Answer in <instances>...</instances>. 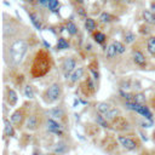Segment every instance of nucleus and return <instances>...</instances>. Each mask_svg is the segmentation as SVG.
Here are the masks:
<instances>
[{"label": "nucleus", "instance_id": "nucleus-1", "mask_svg": "<svg viewBox=\"0 0 155 155\" xmlns=\"http://www.w3.org/2000/svg\"><path fill=\"white\" fill-rule=\"evenodd\" d=\"M29 48V45L25 40L23 39H17L15 40L8 48V58H10V63L12 65H18L23 57L25 56L27 51Z\"/></svg>", "mask_w": 155, "mask_h": 155}, {"label": "nucleus", "instance_id": "nucleus-2", "mask_svg": "<svg viewBox=\"0 0 155 155\" xmlns=\"http://www.w3.org/2000/svg\"><path fill=\"white\" fill-rule=\"evenodd\" d=\"M50 54L41 51L38 53L36 58L34 59V63L31 65L30 74L33 78H41L50 70Z\"/></svg>", "mask_w": 155, "mask_h": 155}, {"label": "nucleus", "instance_id": "nucleus-3", "mask_svg": "<svg viewBox=\"0 0 155 155\" xmlns=\"http://www.w3.org/2000/svg\"><path fill=\"white\" fill-rule=\"evenodd\" d=\"M116 140L120 144L121 149H124L126 151H139V149L142 148L140 139L134 134L119 133L116 136Z\"/></svg>", "mask_w": 155, "mask_h": 155}, {"label": "nucleus", "instance_id": "nucleus-4", "mask_svg": "<svg viewBox=\"0 0 155 155\" xmlns=\"http://www.w3.org/2000/svg\"><path fill=\"white\" fill-rule=\"evenodd\" d=\"M62 92H63L62 84L61 82H53L42 92L41 98L46 104H53V103L58 102V99L62 96Z\"/></svg>", "mask_w": 155, "mask_h": 155}, {"label": "nucleus", "instance_id": "nucleus-5", "mask_svg": "<svg viewBox=\"0 0 155 155\" xmlns=\"http://www.w3.org/2000/svg\"><path fill=\"white\" fill-rule=\"evenodd\" d=\"M27 108H28V105H23V107H21L19 109H16V110L10 115L11 122H12L13 126H15L16 128H18V130H21L22 127H24V124H25V121H27V119H28V116H29V114H30V113L27 111Z\"/></svg>", "mask_w": 155, "mask_h": 155}, {"label": "nucleus", "instance_id": "nucleus-6", "mask_svg": "<svg viewBox=\"0 0 155 155\" xmlns=\"http://www.w3.org/2000/svg\"><path fill=\"white\" fill-rule=\"evenodd\" d=\"M45 120L42 114H40L38 110H34L29 114L25 124H24V128L28 131V132H33V131H36L40 126H42L45 124Z\"/></svg>", "mask_w": 155, "mask_h": 155}, {"label": "nucleus", "instance_id": "nucleus-7", "mask_svg": "<svg viewBox=\"0 0 155 155\" xmlns=\"http://www.w3.org/2000/svg\"><path fill=\"white\" fill-rule=\"evenodd\" d=\"M44 126L46 127L47 132H50V133L57 134V136H59V137H63V136H64V126H63L59 121H57V120H54V119H52V117H48V116H47L46 120H45Z\"/></svg>", "mask_w": 155, "mask_h": 155}, {"label": "nucleus", "instance_id": "nucleus-8", "mask_svg": "<svg viewBox=\"0 0 155 155\" xmlns=\"http://www.w3.org/2000/svg\"><path fill=\"white\" fill-rule=\"evenodd\" d=\"M76 69V61L71 57H67L63 62H62V71L64 74V78L68 80L69 76L71 75V73Z\"/></svg>", "mask_w": 155, "mask_h": 155}, {"label": "nucleus", "instance_id": "nucleus-9", "mask_svg": "<svg viewBox=\"0 0 155 155\" xmlns=\"http://www.w3.org/2000/svg\"><path fill=\"white\" fill-rule=\"evenodd\" d=\"M69 150H70V145H69L68 140L64 138H61L52 147V154H54V155H64V154L69 153Z\"/></svg>", "mask_w": 155, "mask_h": 155}, {"label": "nucleus", "instance_id": "nucleus-10", "mask_svg": "<svg viewBox=\"0 0 155 155\" xmlns=\"http://www.w3.org/2000/svg\"><path fill=\"white\" fill-rule=\"evenodd\" d=\"M47 114L50 115V117H52L62 124V121L65 117V109L62 105H57V107H53L50 110H47Z\"/></svg>", "mask_w": 155, "mask_h": 155}, {"label": "nucleus", "instance_id": "nucleus-11", "mask_svg": "<svg viewBox=\"0 0 155 155\" xmlns=\"http://www.w3.org/2000/svg\"><path fill=\"white\" fill-rule=\"evenodd\" d=\"M5 102L10 107H15L18 102V94L17 92L11 87H5Z\"/></svg>", "mask_w": 155, "mask_h": 155}, {"label": "nucleus", "instance_id": "nucleus-12", "mask_svg": "<svg viewBox=\"0 0 155 155\" xmlns=\"http://www.w3.org/2000/svg\"><path fill=\"white\" fill-rule=\"evenodd\" d=\"M2 122H4V137H7V138L15 137L16 136V127L13 126L11 120L7 119L6 116H2Z\"/></svg>", "mask_w": 155, "mask_h": 155}, {"label": "nucleus", "instance_id": "nucleus-13", "mask_svg": "<svg viewBox=\"0 0 155 155\" xmlns=\"http://www.w3.org/2000/svg\"><path fill=\"white\" fill-rule=\"evenodd\" d=\"M132 58H133V62L136 65H138L140 68H144L147 65V58L143 54V52H140L139 50H136L132 52Z\"/></svg>", "mask_w": 155, "mask_h": 155}, {"label": "nucleus", "instance_id": "nucleus-14", "mask_svg": "<svg viewBox=\"0 0 155 155\" xmlns=\"http://www.w3.org/2000/svg\"><path fill=\"white\" fill-rule=\"evenodd\" d=\"M84 73H85V69H84V67H78L73 73H71V75L69 76V81H70V84H76L79 80H81V78L84 76Z\"/></svg>", "mask_w": 155, "mask_h": 155}, {"label": "nucleus", "instance_id": "nucleus-15", "mask_svg": "<svg viewBox=\"0 0 155 155\" xmlns=\"http://www.w3.org/2000/svg\"><path fill=\"white\" fill-rule=\"evenodd\" d=\"M111 108H113V105L108 102H99V103L96 104V110H97L98 115H102V116L105 115Z\"/></svg>", "mask_w": 155, "mask_h": 155}, {"label": "nucleus", "instance_id": "nucleus-16", "mask_svg": "<svg viewBox=\"0 0 155 155\" xmlns=\"http://www.w3.org/2000/svg\"><path fill=\"white\" fill-rule=\"evenodd\" d=\"M142 17L148 24H155V13L151 10H143L142 11Z\"/></svg>", "mask_w": 155, "mask_h": 155}, {"label": "nucleus", "instance_id": "nucleus-17", "mask_svg": "<svg viewBox=\"0 0 155 155\" xmlns=\"http://www.w3.org/2000/svg\"><path fill=\"white\" fill-rule=\"evenodd\" d=\"M28 16H29L31 23L34 24V27L38 28V29H41V19H40L39 15L38 13H34V12H28Z\"/></svg>", "mask_w": 155, "mask_h": 155}, {"label": "nucleus", "instance_id": "nucleus-18", "mask_svg": "<svg viewBox=\"0 0 155 155\" xmlns=\"http://www.w3.org/2000/svg\"><path fill=\"white\" fill-rule=\"evenodd\" d=\"M132 102L136 103V104H139V105H144L145 102H147V97H145L144 93L139 92V93L133 94V101H132Z\"/></svg>", "mask_w": 155, "mask_h": 155}, {"label": "nucleus", "instance_id": "nucleus-19", "mask_svg": "<svg viewBox=\"0 0 155 155\" xmlns=\"http://www.w3.org/2000/svg\"><path fill=\"white\" fill-rule=\"evenodd\" d=\"M116 54H117V52H116V50H115V46H114L113 44H110V45L105 48V58L113 59L114 57H116Z\"/></svg>", "mask_w": 155, "mask_h": 155}, {"label": "nucleus", "instance_id": "nucleus-20", "mask_svg": "<svg viewBox=\"0 0 155 155\" xmlns=\"http://www.w3.org/2000/svg\"><path fill=\"white\" fill-rule=\"evenodd\" d=\"M23 93H24V96H25L28 99H33V98L35 97L34 88H33V86H30V85H25V86L23 87Z\"/></svg>", "mask_w": 155, "mask_h": 155}, {"label": "nucleus", "instance_id": "nucleus-21", "mask_svg": "<svg viewBox=\"0 0 155 155\" xmlns=\"http://www.w3.org/2000/svg\"><path fill=\"white\" fill-rule=\"evenodd\" d=\"M147 48L148 52L153 56H155V36H150L147 41Z\"/></svg>", "mask_w": 155, "mask_h": 155}, {"label": "nucleus", "instance_id": "nucleus-22", "mask_svg": "<svg viewBox=\"0 0 155 155\" xmlns=\"http://www.w3.org/2000/svg\"><path fill=\"white\" fill-rule=\"evenodd\" d=\"M85 28H86L87 31L93 33L94 29H96V22H94V19H92V18H86V21H85Z\"/></svg>", "mask_w": 155, "mask_h": 155}, {"label": "nucleus", "instance_id": "nucleus-23", "mask_svg": "<svg viewBox=\"0 0 155 155\" xmlns=\"http://www.w3.org/2000/svg\"><path fill=\"white\" fill-rule=\"evenodd\" d=\"M67 31L69 33V35L74 36L76 33H78V27L74 22H68L67 23Z\"/></svg>", "mask_w": 155, "mask_h": 155}, {"label": "nucleus", "instance_id": "nucleus-24", "mask_svg": "<svg viewBox=\"0 0 155 155\" xmlns=\"http://www.w3.org/2000/svg\"><path fill=\"white\" fill-rule=\"evenodd\" d=\"M99 21L102 23H109V22L113 21V16L110 13H108V12H102L101 16H99Z\"/></svg>", "mask_w": 155, "mask_h": 155}, {"label": "nucleus", "instance_id": "nucleus-25", "mask_svg": "<svg viewBox=\"0 0 155 155\" xmlns=\"http://www.w3.org/2000/svg\"><path fill=\"white\" fill-rule=\"evenodd\" d=\"M56 47H57V50H65V48L69 47V44H68V41L65 39L59 38L58 41H57V46Z\"/></svg>", "mask_w": 155, "mask_h": 155}, {"label": "nucleus", "instance_id": "nucleus-26", "mask_svg": "<svg viewBox=\"0 0 155 155\" xmlns=\"http://www.w3.org/2000/svg\"><path fill=\"white\" fill-rule=\"evenodd\" d=\"M93 39L97 44H103L105 40V35L101 31H97V33H93Z\"/></svg>", "mask_w": 155, "mask_h": 155}, {"label": "nucleus", "instance_id": "nucleus-27", "mask_svg": "<svg viewBox=\"0 0 155 155\" xmlns=\"http://www.w3.org/2000/svg\"><path fill=\"white\" fill-rule=\"evenodd\" d=\"M113 45L115 46L116 52H117V53H120V54H121V53H124V52L126 51L125 45H124V44H121L120 41H116V40H115V41H113Z\"/></svg>", "mask_w": 155, "mask_h": 155}, {"label": "nucleus", "instance_id": "nucleus-28", "mask_svg": "<svg viewBox=\"0 0 155 155\" xmlns=\"http://www.w3.org/2000/svg\"><path fill=\"white\" fill-rule=\"evenodd\" d=\"M59 7V1L58 0H50L47 4V8L50 11H57Z\"/></svg>", "mask_w": 155, "mask_h": 155}, {"label": "nucleus", "instance_id": "nucleus-29", "mask_svg": "<svg viewBox=\"0 0 155 155\" xmlns=\"http://www.w3.org/2000/svg\"><path fill=\"white\" fill-rule=\"evenodd\" d=\"M136 40V35L133 34V33H131V31H127L125 35H124V41L126 42V44H131V42H133Z\"/></svg>", "mask_w": 155, "mask_h": 155}, {"label": "nucleus", "instance_id": "nucleus-30", "mask_svg": "<svg viewBox=\"0 0 155 155\" xmlns=\"http://www.w3.org/2000/svg\"><path fill=\"white\" fill-rule=\"evenodd\" d=\"M40 5H42V6H47V4H48V1L50 0H36Z\"/></svg>", "mask_w": 155, "mask_h": 155}, {"label": "nucleus", "instance_id": "nucleus-31", "mask_svg": "<svg viewBox=\"0 0 155 155\" xmlns=\"http://www.w3.org/2000/svg\"><path fill=\"white\" fill-rule=\"evenodd\" d=\"M78 11H79V13H80L81 16H85V11H84V8H79Z\"/></svg>", "mask_w": 155, "mask_h": 155}, {"label": "nucleus", "instance_id": "nucleus-32", "mask_svg": "<svg viewBox=\"0 0 155 155\" xmlns=\"http://www.w3.org/2000/svg\"><path fill=\"white\" fill-rule=\"evenodd\" d=\"M124 2H126V4H133L136 0H122Z\"/></svg>", "mask_w": 155, "mask_h": 155}, {"label": "nucleus", "instance_id": "nucleus-33", "mask_svg": "<svg viewBox=\"0 0 155 155\" xmlns=\"http://www.w3.org/2000/svg\"><path fill=\"white\" fill-rule=\"evenodd\" d=\"M151 10H153V12L155 13V1L151 2Z\"/></svg>", "mask_w": 155, "mask_h": 155}, {"label": "nucleus", "instance_id": "nucleus-34", "mask_svg": "<svg viewBox=\"0 0 155 155\" xmlns=\"http://www.w3.org/2000/svg\"><path fill=\"white\" fill-rule=\"evenodd\" d=\"M76 4H79V5H82L84 4V0H74Z\"/></svg>", "mask_w": 155, "mask_h": 155}, {"label": "nucleus", "instance_id": "nucleus-35", "mask_svg": "<svg viewBox=\"0 0 155 155\" xmlns=\"http://www.w3.org/2000/svg\"><path fill=\"white\" fill-rule=\"evenodd\" d=\"M22 1H24V2H33L34 0H22Z\"/></svg>", "mask_w": 155, "mask_h": 155}, {"label": "nucleus", "instance_id": "nucleus-36", "mask_svg": "<svg viewBox=\"0 0 155 155\" xmlns=\"http://www.w3.org/2000/svg\"><path fill=\"white\" fill-rule=\"evenodd\" d=\"M153 155H155V150H154V151H153Z\"/></svg>", "mask_w": 155, "mask_h": 155}]
</instances>
